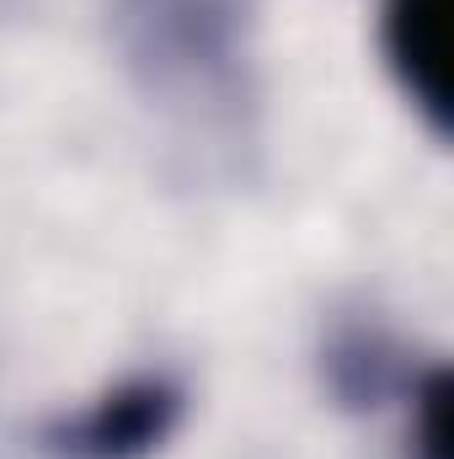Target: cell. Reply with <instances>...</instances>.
Returning <instances> with one entry per match:
<instances>
[{"label":"cell","instance_id":"obj_1","mask_svg":"<svg viewBox=\"0 0 454 459\" xmlns=\"http://www.w3.org/2000/svg\"><path fill=\"white\" fill-rule=\"evenodd\" d=\"M182 417V390L171 379H134L102 395L75 422L54 428V449L70 459H144L171 438Z\"/></svg>","mask_w":454,"mask_h":459},{"label":"cell","instance_id":"obj_2","mask_svg":"<svg viewBox=\"0 0 454 459\" xmlns=\"http://www.w3.org/2000/svg\"><path fill=\"white\" fill-rule=\"evenodd\" d=\"M380 38L412 108L433 123V134H444L450 128V0H385Z\"/></svg>","mask_w":454,"mask_h":459},{"label":"cell","instance_id":"obj_3","mask_svg":"<svg viewBox=\"0 0 454 459\" xmlns=\"http://www.w3.org/2000/svg\"><path fill=\"white\" fill-rule=\"evenodd\" d=\"M450 385L444 374H428L412 401V459H450Z\"/></svg>","mask_w":454,"mask_h":459}]
</instances>
